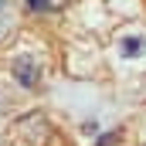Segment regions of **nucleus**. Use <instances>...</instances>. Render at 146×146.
Returning a JSON list of instances; mask_svg holds the SVG:
<instances>
[{
  "label": "nucleus",
  "mask_w": 146,
  "mask_h": 146,
  "mask_svg": "<svg viewBox=\"0 0 146 146\" xmlns=\"http://www.w3.org/2000/svg\"><path fill=\"white\" fill-rule=\"evenodd\" d=\"M10 72H14V78H17L24 88H37V82H41L37 58H31V54H17V58H14V65H10Z\"/></svg>",
  "instance_id": "nucleus-1"
},
{
  "label": "nucleus",
  "mask_w": 146,
  "mask_h": 146,
  "mask_svg": "<svg viewBox=\"0 0 146 146\" xmlns=\"http://www.w3.org/2000/svg\"><path fill=\"white\" fill-rule=\"evenodd\" d=\"M146 41L143 37H126V41H122V51H126V54H129V58H133V54H136V51H139V48H143Z\"/></svg>",
  "instance_id": "nucleus-2"
},
{
  "label": "nucleus",
  "mask_w": 146,
  "mask_h": 146,
  "mask_svg": "<svg viewBox=\"0 0 146 146\" xmlns=\"http://www.w3.org/2000/svg\"><path fill=\"white\" fill-rule=\"evenodd\" d=\"M27 7H31V10H51L54 0H27Z\"/></svg>",
  "instance_id": "nucleus-3"
},
{
  "label": "nucleus",
  "mask_w": 146,
  "mask_h": 146,
  "mask_svg": "<svg viewBox=\"0 0 146 146\" xmlns=\"http://www.w3.org/2000/svg\"><path fill=\"white\" fill-rule=\"evenodd\" d=\"M112 139H115V136L109 133V136H102V143H99V146H112Z\"/></svg>",
  "instance_id": "nucleus-4"
}]
</instances>
